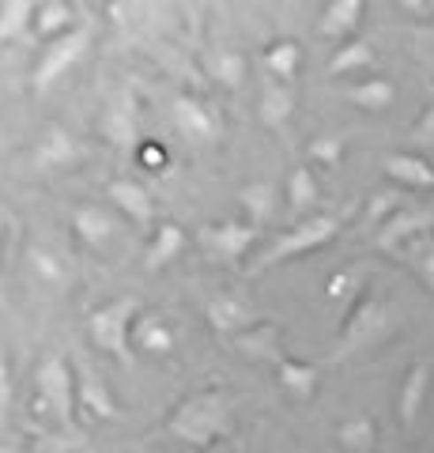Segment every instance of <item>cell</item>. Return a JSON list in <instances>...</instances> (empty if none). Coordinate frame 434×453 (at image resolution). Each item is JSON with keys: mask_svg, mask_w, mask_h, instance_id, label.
I'll use <instances>...</instances> for the list:
<instances>
[{"mask_svg": "<svg viewBox=\"0 0 434 453\" xmlns=\"http://www.w3.org/2000/svg\"><path fill=\"white\" fill-rule=\"evenodd\" d=\"M166 431L193 449H212L219 438L234 431V396L223 386L189 393L166 419Z\"/></svg>", "mask_w": 434, "mask_h": 453, "instance_id": "cell-1", "label": "cell"}, {"mask_svg": "<svg viewBox=\"0 0 434 453\" xmlns=\"http://www.w3.org/2000/svg\"><path fill=\"white\" fill-rule=\"evenodd\" d=\"M397 329H400V310L393 303L377 299L374 291H362L359 299L352 303V310L344 314L332 359L340 363V359L359 356V351H370L377 344H385V340L393 336Z\"/></svg>", "mask_w": 434, "mask_h": 453, "instance_id": "cell-2", "label": "cell"}, {"mask_svg": "<svg viewBox=\"0 0 434 453\" xmlns=\"http://www.w3.org/2000/svg\"><path fill=\"white\" fill-rule=\"evenodd\" d=\"M140 321V299L133 295H118V299L103 303L99 310L88 314V336L91 344L114 356L121 363H133V329Z\"/></svg>", "mask_w": 434, "mask_h": 453, "instance_id": "cell-3", "label": "cell"}, {"mask_svg": "<svg viewBox=\"0 0 434 453\" xmlns=\"http://www.w3.org/2000/svg\"><path fill=\"white\" fill-rule=\"evenodd\" d=\"M34 378H38V396H42L46 416L57 423L61 431H72L76 419H80V412H76V366L65 356H49V359H42Z\"/></svg>", "mask_w": 434, "mask_h": 453, "instance_id": "cell-4", "label": "cell"}, {"mask_svg": "<svg viewBox=\"0 0 434 453\" xmlns=\"http://www.w3.org/2000/svg\"><path fill=\"white\" fill-rule=\"evenodd\" d=\"M336 234H340V216H306L302 223H295V231H287L284 238H276V242L261 253L257 268H276L284 261L306 257V253L329 246Z\"/></svg>", "mask_w": 434, "mask_h": 453, "instance_id": "cell-5", "label": "cell"}, {"mask_svg": "<svg viewBox=\"0 0 434 453\" xmlns=\"http://www.w3.org/2000/svg\"><path fill=\"white\" fill-rule=\"evenodd\" d=\"M99 133L106 144H114L118 151H133L140 144V95L133 83H121V88L106 98Z\"/></svg>", "mask_w": 434, "mask_h": 453, "instance_id": "cell-6", "label": "cell"}, {"mask_svg": "<svg viewBox=\"0 0 434 453\" xmlns=\"http://www.w3.org/2000/svg\"><path fill=\"white\" fill-rule=\"evenodd\" d=\"M88 42H91L88 27H76V31L61 35L57 42H49L46 53H42V61L34 65V80H31L34 95H46L53 83H57V80L68 73V68H72L83 53H88Z\"/></svg>", "mask_w": 434, "mask_h": 453, "instance_id": "cell-7", "label": "cell"}, {"mask_svg": "<svg viewBox=\"0 0 434 453\" xmlns=\"http://www.w3.org/2000/svg\"><path fill=\"white\" fill-rule=\"evenodd\" d=\"M430 231H434V211L430 208H400L397 216L374 234V246L382 253H397L400 257L404 246H412L415 238H423Z\"/></svg>", "mask_w": 434, "mask_h": 453, "instance_id": "cell-8", "label": "cell"}, {"mask_svg": "<svg viewBox=\"0 0 434 453\" xmlns=\"http://www.w3.org/2000/svg\"><path fill=\"white\" fill-rule=\"evenodd\" d=\"M171 113H174V129L186 140H193V144H212V140L219 136V121H216L212 106L197 95H189V91L174 95Z\"/></svg>", "mask_w": 434, "mask_h": 453, "instance_id": "cell-9", "label": "cell"}, {"mask_svg": "<svg viewBox=\"0 0 434 453\" xmlns=\"http://www.w3.org/2000/svg\"><path fill=\"white\" fill-rule=\"evenodd\" d=\"M76 412L80 419H114L118 401L110 393L106 378L91 363H76Z\"/></svg>", "mask_w": 434, "mask_h": 453, "instance_id": "cell-10", "label": "cell"}, {"mask_svg": "<svg viewBox=\"0 0 434 453\" xmlns=\"http://www.w3.org/2000/svg\"><path fill=\"white\" fill-rule=\"evenodd\" d=\"M204 238V246L216 253V257L223 261H242L249 250L257 246V238H261V226L254 223H234V219H223V223H212L208 231L201 234Z\"/></svg>", "mask_w": 434, "mask_h": 453, "instance_id": "cell-11", "label": "cell"}, {"mask_svg": "<svg viewBox=\"0 0 434 453\" xmlns=\"http://www.w3.org/2000/svg\"><path fill=\"white\" fill-rule=\"evenodd\" d=\"M204 318L208 325L219 333V336H238V333H246V329H254V325L261 321L254 310H249L242 299H234V295L227 291H219V295H208V303H204Z\"/></svg>", "mask_w": 434, "mask_h": 453, "instance_id": "cell-12", "label": "cell"}, {"mask_svg": "<svg viewBox=\"0 0 434 453\" xmlns=\"http://www.w3.org/2000/svg\"><path fill=\"white\" fill-rule=\"evenodd\" d=\"M427 393H430V363L419 359L404 371V381H400V393H397V419L400 427H415L419 412L427 404Z\"/></svg>", "mask_w": 434, "mask_h": 453, "instance_id": "cell-13", "label": "cell"}, {"mask_svg": "<svg viewBox=\"0 0 434 453\" xmlns=\"http://www.w3.org/2000/svg\"><path fill=\"white\" fill-rule=\"evenodd\" d=\"M80 155H83V148L76 144L72 136H68L61 125H49L46 133H42V140L34 144V155H31V163H34V170H68L72 163H80Z\"/></svg>", "mask_w": 434, "mask_h": 453, "instance_id": "cell-14", "label": "cell"}, {"mask_svg": "<svg viewBox=\"0 0 434 453\" xmlns=\"http://www.w3.org/2000/svg\"><path fill=\"white\" fill-rule=\"evenodd\" d=\"M362 16H367V4L362 0H332V4L321 8V19H317V35L321 38H332V42H352V35L359 31Z\"/></svg>", "mask_w": 434, "mask_h": 453, "instance_id": "cell-15", "label": "cell"}, {"mask_svg": "<svg viewBox=\"0 0 434 453\" xmlns=\"http://www.w3.org/2000/svg\"><path fill=\"white\" fill-rule=\"evenodd\" d=\"M385 174L397 181V189H434V166L415 151H393L382 159Z\"/></svg>", "mask_w": 434, "mask_h": 453, "instance_id": "cell-16", "label": "cell"}, {"mask_svg": "<svg viewBox=\"0 0 434 453\" xmlns=\"http://www.w3.org/2000/svg\"><path fill=\"white\" fill-rule=\"evenodd\" d=\"M72 226H76V238L88 250H106V242L118 231L114 216H110L103 204H83V208H76L72 211Z\"/></svg>", "mask_w": 434, "mask_h": 453, "instance_id": "cell-17", "label": "cell"}, {"mask_svg": "<svg viewBox=\"0 0 434 453\" xmlns=\"http://www.w3.org/2000/svg\"><path fill=\"white\" fill-rule=\"evenodd\" d=\"M295 106H299L295 88H287V83H269V88L261 91L257 118H261V125H264V129H272V133H284V129H287V121L295 118Z\"/></svg>", "mask_w": 434, "mask_h": 453, "instance_id": "cell-18", "label": "cell"}, {"mask_svg": "<svg viewBox=\"0 0 434 453\" xmlns=\"http://www.w3.org/2000/svg\"><path fill=\"white\" fill-rule=\"evenodd\" d=\"M106 196L114 201V208H121V216L133 219V223H151V216H156V208H151V193L133 178L110 181Z\"/></svg>", "mask_w": 434, "mask_h": 453, "instance_id": "cell-19", "label": "cell"}, {"mask_svg": "<svg viewBox=\"0 0 434 453\" xmlns=\"http://www.w3.org/2000/svg\"><path fill=\"white\" fill-rule=\"evenodd\" d=\"M276 378H279V386L295 396V401H310V396L317 393V386H321V366L284 356L276 363Z\"/></svg>", "mask_w": 434, "mask_h": 453, "instance_id": "cell-20", "label": "cell"}, {"mask_svg": "<svg viewBox=\"0 0 434 453\" xmlns=\"http://www.w3.org/2000/svg\"><path fill=\"white\" fill-rule=\"evenodd\" d=\"M181 253H186V231H181L178 223H163V226H156V234H151V242L144 250V268L159 273V268L174 265Z\"/></svg>", "mask_w": 434, "mask_h": 453, "instance_id": "cell-21", "label": "cell"}, {"mask_svg": "<svg viewBox=\"0 0 434 453\" xmlns=\"http://www.w3.org/2000/svg\"><path fill=\"white\" fill-rule=\"evenodd\" d=\"M231 344L242 351V356H249V359H272V363L284 359V351H279V329L272 321H257L254 329L238 333Z\"/></svg>", "mask_w": 434, "mask_h": 453, "instance_id": "cell-22", "label": "cell"}, {"mask_svg": "<svg viewBox=\"0 0 434 453\" xmlns=\"http://www.w3.org/2000/svg\"><path fill=\"white\" fill-rule=\"evenodd\" d=\"M344 98L352 106L367 110V113H385L389 106H393L397 88L382 76H370V80H359V83H352V88H344Z\"/></svg>", "mask_w": 434, "mask_h": 453, "instance_id": "cell-23", "label": "cell"}, {"mask_svg": "<svg viewBox=\"0 0 434 453\" xmlns=\"http://www.w3.org/2000/svg\"><path fill=\"white\" fill-rule=\"evenodd\" d=\"M264 68L272 73V80L276 83H295V76H299V68H302V46L299 42H291V38H279V42H272L269 50H264Z\"/></svg>", "mask_w": 434, "mask_h": 453, "instance_id": "cell-24", "label": "cell"}, {"mask_svg": "<svg viewBox=\"0 0 434 453\" xmlns=\"http://www.w3.org/2000/svg\"><path fill=\"white\" fill-rule=\"evenodd\" d=\"M374 46L370 42H362V38H352V42H344L340 50L332 53V61H329V76H359V73H367V68H374Z\"/></svg>", "mask_w": 434, "mask_h": 453, "instance_id": "cell-25", "label": "cell"}, {"mask_svg": "<svg viewBox=\"0 0 434 453\" xmlns=\"http://www.w3.org/2000/svg\"><path fill=\"white\" fill-rule=\"evenodd\" d=\"M34 16H38L34 0H4V4H0V46L23 38L27 31H34Z\"/></svg>", "mask_w": 434, "mask_h": 453, "instance_id": "cell-26", "label": "cell"}, {"mask_svg": "<svg viewBox=\"0 0 434 453\" xmlns=\"http://www.w3.org/2000/svg\"><path fill=\"white\" fill-rule=\"evenodd\" d=\"M133 348L151 351V356H171V351H174V329L163 318H156V314L140 318L136 329H133Z\"/></svg>", "mask_w": 434, "mask_h": 453, "instance_id": "cell-27", "label": "cell"}, {"mask_svg": "<svg viewBox=\"0 0 434 453\" xmlns=\"http://www.w3.org/2000/svg\"><path fill=\"white\" fill-rule=\"evenodd\" d=\"M76 16H72V4H65V0H49V4H38V16H34V35L46 42H57L61 35L76 31Z\"/></svg>", "mask_w": 434, "mask_h": 453, "instance_id": "cell-28", "label": "cell"}, {"mask_svg": "<svg viewBox=\"0 0 434 453\" xmlns=\"http://www.w3.org/2000/svg\"><path fill=\"white\" fill-rule=\"evenodd\" d=\"M276 186L272 181H249V186H242V193H238V201H242V211H246V223H269L276 216Z\"/></svg>", "mask_w": 434, "mask_h": 453, "instance_id": "cell-29", "label": "cell"}, {"mask_svg": "<svg viewBox=\"0 0 434 453\" xmlns=\"http://www.w3.org/2000/svg\"><path fill=\"white\" fill-rule=\"evenodd\" d=\"M317 196H321V186H317V174L310 166H295L291 170V178H287V204L295 216H306L314 204H317Z\"/></svg>", "mask_w": 434, "mask_h": 453, "instance_id": "cell-30", "label": "cell"}, {"mask_svg": "<svg viewBox=\"0 0 434 453\" xmlns=\"http://www.w3.org/2000/svg\"><path fill=\"white\" fill-rule=\"evenodd\" d=\"M336 442H340L347 453H374L377 446V427L370 416H352L336 427Z\"/></svg>", "mask_w": 434, "mask_h": 453, "instance_id": "cell-31", "label": "cell"}, {"mask_svg": "<svg viewBox=\"0 0 434 453\" xmlns=\"http://www.w3.org/2000/svg\"><path fill=\"white\" fill-rule=\"evenodd\" d=\"M400 208H408V204H404V189H377V193L367 196V211H362V223H367L370 231L377 234L389 219L397 216Z\"/></svg>", "mask_w": 434, "mask_h": 453, "instance_id": "cell-32", "label": "cell"}, {"mask_svg": "<svg viewBox=\"0 0 434 453\" xmlns=\"http://www.w3.org/2000/svg\"><path fill=\"white\" fill-rule=\"evenodd\" d=\"M400 261L408 265L419 280H423L427 291H434V231L423 234V238H415L412 246H404L400 250Z\"/></svg>", "mask_w": 434, "mask_h": 453, "instance_id": "cell-33", "label": "cell"}, {"mask_svg": "<svg viewBox=\"0 0 434 453\" xmlns=\"http://www.w3.org/2000/svg\"><path fill=\"white\" fill-rule=\"evenodd\" d=\"M208 73H212L223 88H238L246 80V57L238 50H216L208 57Z\"/></svg>", "mask_w": 434, "mask_h": 453, "instance_id": "cell-34", "label": "cell"}, {"mask_svg": "<svg viewBox=\"0 0 434 453\" xmlns=\"http://www.w3.org/2000/svg\"><path fill=\"white\" fill-rule=\"evenodd\" d=\"M344 136H336V133H325V136H314L310 140V148H306V155H310V163H317V166H340V159H344Z\"/></svg>", "mask_w": 434, "mask_h": 453, "instance_id": "cell-35", "label": "cell"}, {"mask_svg": "<svg viewBox=\"0 0 434 453\" xmlns=\"http://www.w3.org/2000/svg\"><path fill=\"white\" fill-rule=\"evenodd\" d=\"M412 144L423 148V151H434V88H430V103L423 106V113H419V121L412 125Z\"/></svg>", "mask_w": 434, "mask_h": 453, "instance_id": "cell-36", "label": "cell"}, {"mask_svg": "<svg viewBox=\"0 0 434 453\" xmlns=\"http://www.w3.org/2000/svg\"><path fill=\"white\" fill-rule=\"evenodd\" d=\"M11 396H16V386H11V363H8V351L0 348V427L8 423Z\"/></svg>", "mask_w": 434, "mask_h": 453, "instance_id": "cell-37", "label": "cell"}, {"mask_svg": "<svg viewBox=\"0 0 434 453\" xmlns=\"http://www.w3.org/2000/svg\"><path fill=\"white\" fill-rule=\"evenodd\" d=\"M31 265L38 268V273H42V280H46V283H61V280H65L61 265L53 261L49 253H42V250H31Z\"/></svg>", "mask_w": 434, "mask_h": 453, "instance_id": "cell-38", "label": "cell"}, {"mask_svg": "<svg viewBox=\"0 0 434 453\" xmlns=\"http://www.w3.org/2000/svg\"><path fill=\"white\" fill-rule=\"evenodd\" d=\"M140 159H148L151 170H163V166H166V155H163V148H156V144H144V148H140Z\"/></svg>", "mask_w": 434, "mask_h": 453, "instance_id": "cell-39", "label": "cell"}, {"mask_svg": "<svg viewBox=\"0 0 434 453\" xmlns=\"http://www.w3.org/2000/svg\"><path fill=\"white\" fill-rule=\"evenodd\" d=\"M4 231H8V216L0 211V253H4Z\"/></svg>", "mask_w": 434, "mask_h": 453, "instance_id": "cell-40", "label": "cell"}, {"mask_svg": "<svg viewBox=\"0 0 434 453\" xmlns=\"http://www.w3.org/2000/svg\"><path fill=\"white\" fill-rule=\"evenodd\" d=\"M0 453H23L16 442H0Z\"/></svg>", "mask_w": 434, "mask_h": 453, "instance_id": "cell-41", "label": "cell"}, {"mask_svg": "<svg viewBox=\"0 0 434 453\" xmlns=\"http://www.w3.org/2000/svg\"><path fill=\"white\" fill-rule=\"evenodd\" d=\"M427 8H430V12H434V0H430V4H427Z\"/></svg>", "mask_w": 434, "mask_h": 453, "instance_id": "cell-42", "label": "cell"}, {"mask_svg": "<svg viewBox=\"0 0 434 453\" xmlns=\"http://www.w3.org/2000/svg\"><path fill=\"white\" fill-rule=\"evenodd\" d=\"M0 103H4V91H0Z\"/></svg>", "mask_w": 434, "mask_h": 453, "instance_id": "cell-43", "label": "cell"}]
</instances>
